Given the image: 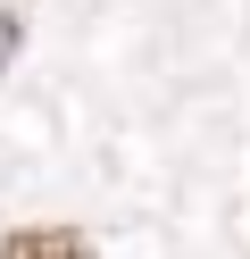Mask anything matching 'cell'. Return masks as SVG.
<instances>
[{
	"label": "cell",
	"instance_id": "obj_1",
	"mask_svg": "<svg viewBox=\"0 0 250 259\" xmlns=\"http://www.w3.org/2000/svg\"><path fill=\"white\" fill-rule=\"evenodd\" d=\"M0 259H92V242L75 226H25V234L0 242Z\"/></svg>",
	"mask_w": 250,
	"mask_h": 259
}]
</instances>
